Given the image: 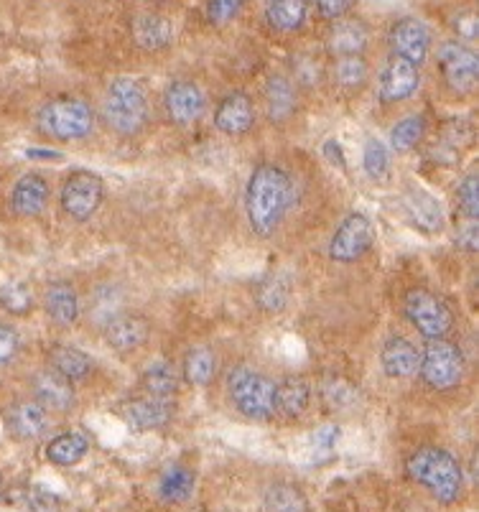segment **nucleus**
<instances>
[{"mask_svg": "<svg viewBox=\"0 0 479 512\" xmlns=\"http://www.w3.org/2000/svg\"><path fill=\"white\" fill-rule=\"evenodd\" d=\"M294 186L291 176L273 164L255 166L245 189V212L255 235L268 237L278 230L283 214L291 207Z\"/></svg>", "mask_w": 479, "mask_h": 512, "instance_id": "obj_1", "label": "nucleus"}, {"mask_svg": "<svg viewBox=\"0 0 479 512\" xmlns=\"http://www.w3.org/2000/svg\"><path fill=\"white\" fill-rule=\"evenodd\" d=\"M406 472L413 482L421 484L423 490H429L444 505L457 502L459 495H462V467H459V462L449 451L439 449V446H423V449H418L408 459Z\"/></svg>", "mask_w": 479, "mask_h": 512, "instance_id": "obj_2", "label": "nucleus"}, {"mask_svg": "<svg viewBox=\"0 0 479 512\" xmlns=\"http://www.w3.org/2000/svg\"><path fill=\"white\" fill-rule=\"evenodd\" d=\"M39 128L54 141H82L95 128V113L79 97H54L39 110Z\"/></svg>", "mask_w": 479, "mask_h": 512, "instance_id": "obj_3", "label": "nucleus"}, {"mask_svg": "<svg viewBox=\"0 0 479 512\" xmlns=\"http://www.w3.org/2000/svg\"><path fill=\"white\" fill-rule=\"evenodd\" d=\"M235 408L250 421H268L276 413V383L250 367H235L227 377Z\"/></svg>", "mask_w": 479, "mask_h": 512, "instance_id": "obj_4", "label": "nucleus"}, {"mask_svg": "<svg viewBox=\"0 0 479 512\" xmlns=\"http://www.w3.org/2000/svg\"><path fill=\"white\" fill-rule=\"evenodd\" d=\"M105 120L120 136H136L148 120L146 92L136 79L118 77L105 95Z\"/></svg>", "mask_w": 479, "mask_h": 512, "instance_id": "obj_5", "label": "nucleus"}, {"mask_svg": "<svg viewBox=\"0 0 479 512\" xmlns=\"http://www.w3.org/2000/svg\"><path fill=\"white\" fill-rule=\"evenodd\" d=\"M423 383L434 390H451L462 383L464 377V355L454 342L441 339H429L421 352L418 362Z\"/></svg>", "mask_w": 479, "mask_h": 512, "instance_id": "obj_6", "label": "nucleus"}, {"mask_svg": "<svg viewBox=\"0 0 479 512\" xmlns=\"http://www.w3.org/2000/svg\"><path fill=\"white\" fill-rule=\"evenodd\" d=\"M403 311H406V319L426 339L446 337L451 332V324H454V314L446 306V301L436 296L434 291H426V288L408 291L406 301H403Z\"/></svg>", "mask_w": 479, "mask_h": 512, "instance_id": "obj_7", "label": "nucleus"}, {"mask_svg": "<svg viewBox=\"0 0 479 512\" xmlns=\"http://www.w3.org/2000/svg\"><path fill=\"white\" fill-rule=\"evenodd\" d=\"M375 237H378V232H375V225L367 214H347L329 240V258L334 263H355L362 255L370 253Z\"/></svg>", "mask_w": 479, "mask_h": 512, "instance_id": "obj_8", "label": "nucleus"}, {"mask_svg": "<svg viewBox=\"0 0 479 512\" xmlns=\"http://www.w3.org/2000/svg\"><path fill=\"white\" fill-rule=\"evenodd\" d=\"M436 59H439L441 77L454 95H469L477 87V54L462 41H444Z\"/></svg>", "mask_w": 479, "mask_h": 512, "instance_id": "obj_9", "label": "nucleus"}, {"mask_svg": "<svg viewBox=\"0 0 479 512\" xmlns=\"http://www.w3.org/2000/svg\"><path fill=\"white\" fill-rule=\"evenodd\" d=\"M102 197H105V184H102L100 176L92 174V171H74L64 181L59 202L72 220L85 222L100 209Z\"/></svg>", "mask_w": 479, "mask_h": 512, "instance_id": "obj_10", "label": "nucleus"}, {"mask_svg": "<svg viewBox=\"0 0 479 512\" xmlns=\"http://www.w3.org/2000/svg\"><path fill=\"white\" fill-rule=\"evenodd\" d=\"M390 49H393L395 57L408 59L418 67V64L426 62L431 49V34L426 29V23L418 21V18L406 16L401 21H395L390 26Z\"/></svg>", "mask_w": 479, "mask_h": 512, "instance_id": "obj_11", "label": "nucleus"}, {"mask_svg": "<svg viewBox=\"0 0 479 512\" xmlns=\"http://www.w3.org/2000/svg\"><path fill=\"white\" fill-rule=\"evenodd\" d=\"M418 87H421V72L416 64L393 54L380 74V100L403 102L416 95Z\"/></svg>", "mask_w": 479, "mask_h": 512, "instance_id": "obj_12", "label": "nucleus"}, {"mask_svg": "<svg viewBox=\"0 0 479 512\" xmlns=\"http://www.w3.org/2000/svg\"><path fill=\"white\" fill-rule=\"evenodd\" d=\"M166 115L176 125H192L202 118L204 113V95L189 79H176L171 82L164 95Z\"/></svg>", "mask_w": 479, "mask_h": 512, "instance_id": "obj_13", "label": "nucleus"}, {"mask_svg": "<svg viewBox=\"0 0 479 512\" xmlns=\"http://www.w3.org/2000/svg\"><path fill=\"white\" fill-rule=\"evenodd\" d=\"M255 123V107L245 92H230L215 110V125L225 136H245Z\"/></svg>", "mask_w": 479, "mask_h": 512, "instance_id": "obj_14", "label": "nucleus"}, {"mask_svg": "<svg viewBox=\"0 0 479 512\" xmlns=\"http://www.w3.org/2000/svg\"><path fill=\"white\" fill-rule=\"evenodd\" d=\"M6 423L8 431H11L16 439H39V436L46 434V428H49V411H46L41 403H36V400H16V403L8 408Z\"/></svg>", "mask_w": 479, "mask_h": 512, "instance_id": "obj_15", "label": "nucleus"}, {"mask_svg": "<svg viewBox=\"0 0 479 512\" xmlns=\"http://www.w3.org/2000/svg\"><path fill=\"white\" fill-rule=\"evenodd\" d=\"M370 41V29L360 18H339L332 23V29L327 34V51L334 57H352V54H362Z\"/></svg>", "mask_w": 479, "mask_h": 512, "instance_id": "obj_16", "label": "nucleus"}, {"mask_svg": "<svg viewBox=\"0 0 479 512\" xmlns=\"http://www.w3.org/2000/svg\"><path fill=\"white\" fill-rule=\"evenodd\" d=\"M418 362H421V352L408 342L406 337H388L383 349H380V365L388 377L395 380H406L418 372Z\"/></svg>", "mask_w": 479, "mask_h": 512, "instance_id": "obj_17", "label": "nucleus"}, {"mask_svg": "<svg viewBox=\"0 0 479 512\" xmlns=\"http://www.w3.org/2000/svg\"><path fill=\"white\" fill-rule=\"evenodd\" d=\"M49 181L41 174H23L11 192V209L18 217H36L49 202Z\"/></svg>", "mask_w": 479, "mask_h": 512, "instance_id": "obj_18", "label": "nucleus"}, {"mask_svg": "<svg viewBox=\"0 0 479 512\" xmlns=\"http://www.w3.org/2000/svg\"><path fill=\"white\" fill-rule=\"evenodd\" d=\"M34 395L36 403H41L46 411L67 413L74 408L72 383L54 370H44L34 377Z\"/></svg>", "mask_w": 479, "mask_h": 512, "instance_id": "obj_19", "label": "nucleus"}, {"mask_svg": "<svg viewBox=\"0 0 479 512\" xmlns=\"http://www.w3.org/2000/svg\"><path fill=\"white\" fill-rule=\"evenodd\" d=\"M403 207H406V214L411 217L413 225L426 235H436L444 227V209L423 189H408L406 197H403Z\"/></svg>", "mask_w": 479, "mask_h": 512, "instance_id": "obj_20", "label": "nucleus"}, {"mask_svg": "<svg viewBox=\"0 0 479 512\" xmlns=\"http://www.w3.org/2000/svg\"><path fill=\"white\" fill-rule=\"evenodd\" d=\"M130 31L143 51H161L174 39V26L161 13H138L130 23Z\"/></svg>", "mask_w": 479, "mask_h": 512, "instance_id": "obj_21", "label": "nucleus"}, {"mask_svg": "<svg viewBox=\"0 0 479 512\" xmlns=\"http://www.w3.org/2000/svg\"><path fill=\"white\" fill-rule=\"evenodd\" d=\"M171 413L174 411H171L169 400L148 395V398L130 400L125 406V421L136 431H156L171 421Z\"/></svg>", "mask_w": 479, "mask_h": 512, "instance_id": "obj_22", "label": "nucleus"}, {"mask_svg": "<svg viewBox=\"0 0 479 512\" xmlns=\"http://www.w3.org/2000/svg\"><path fill=\"white\" fill-rule=\"evenodd\" d=\"M148 337V324L141 316H113L105 327V339L115 352H136Z\"/></svg>", "mask_w": 479, "mask_h": 512, "instance_id": "obj_23", "label": "nucleus"}, {"mask_svg": "<svg viewBox=\"0 0 479 512\" xmlns=\"http://www.w3.org/2000/svg\"><path fill=\"white\" fill-rule=\"evenodd\" d=\"M265 107L273 123H283L296 110V87L283 74H271L265 82Z\"/></svg>", "mask_w": 479, "mask_h": 512, "instance_id": "obj_24", "label": "nucleus"}, {"mask_svg": "<svg viewBox=\"0 0 479 512\" xmlns=\"http://www.w3.org/2000/svg\"><path fill=\"white\" fill-rule=\"evenodd\" d=\"M44 304L51 321L59 324V327H72L74 321L79 319V296L67 281L51 283V286L46 288Z\"/></svg>", "mask_w": 479, "mask_h": 512, "instance_id": "obj_25", "label": "nucleus"}, {"mask_svg": "<svg viewBox=\"0 0 479 512\" xmlns=\"http://www.w3.org/2000/svg\"><path fill=\"white\" fill-rule=\"evenodd\" d=\"M309 3L306 0H271L265 8V21L278 34H294L306 23Z\"/></svg>", "mask_w": 479, "mask_h": 512, "instance_id": "obj_26", "label": "nucleus"}, {"mask_svg": "<svg viewBox=\"0 0 479 512\" xmlns=\"http://www.w3.org/2000/svg\"><path fill=\"white\" fill-rule=\"evenodd\" d=\"M49 360L54 372H59L62 377H67L69 383H79L85 380L92 370V360L77 347H69V344H57V347L49 349Z\"/></svg>", "mask_w": 479, "mask_h": 512, "instance_id": "obj_27", "label": "nucleus"}, {"mask_svg": "<svg viewBox=\"0 0 479 512\" xmlns=\"http://www.w3.org/2000/svg\"><path fill=\"white\" fill-rule=\"evenodd\" d=\"M311 403V385L304 377H286L276 385V411L286 418H299Z\"/></svg>", "mask_w": 479, "mask_h": 512, "instance_id": "obj_28", "label": "nucleus"}, {"mask_svg": "<svg viewBox=\"0 0 479 512\" xmlns=\"http://www.w3.org/2000/svg\"><path fill=\"white\" fill-rule=\"evenodd\" d=\"M90 449V441L85 434L79 431H67V434H59L57 439H51L46 446V459L57 467H74L77 462H82Z\"/></svg>", "mask_w": 479, "mask_h": 512, "instance_id": "obj_29", "label": "nucleus"}, {"mask_svg": "<svg viewBox=\"0 0 479 512\" xmlns=\"http://www.w3.org/2000/svg\"><path fill=\"white\" fill-rule=\"evenodd\" d=\"M194 472L184 464H174L158 479V497L169 505H181L194 495Z\"/></svg>", "mask_w": 479, "mask_h": 512, "instance_id": "obj_30", "label": "nucleus"}, {"mask_svg": "<svg viewBox=\"0 0 479 512\" xmlns=\"http://www.w3.org/2000/svg\"><path fill=\"white\" fill-rule=\"evenodd\" d=\"M367 62L362 59V54H352V57H334L332 67V79L337 82L339 90L344 92H357L365 87L367 82Z\"/></svg>", "mask_w": 479, "mask_h": 512, "instance_id": "obj_31", "label": "nucleus"}, {"mask_svg": "<svg viewBox=\"0 0 479 512\" xmlns=\"http://www.w3.org/2000/svg\"><path fill=\"white\" fill-rule=\"evenodd\" d=\"M288 296H291V283L286 276H268L255 288V304L265 314H278V311L286 309Z\"/></svg>", "mask_w": 479, "mask_h": 512, "instance_id": "obj_32", "label": "nucleus"}, {"mask_svg": "<svg viewBox=\"0 0 479 512\" xmlns=\"http://www.w3.org/2000/svg\"><path fill=\"white\" fill-rule=\"evenodd\" d=\"M217 375V355L207 347L192 349L184 360V380L189 385H209Z\"/></svg>", "mask_w": 479, "mask_h": 512, "instance_id": "obj_33", "label": "nucleus"}, {"mask_svg": "<svg viewBox=\"0 0 479 512\" xmlns=\"http://www.w3.org/2000/svg\"><path fill=\"white\" fill-rule=\"evenodd\" d=\"M265 510L268 512H309L304 492L294 484L278 482L265 490Z\"/></svg>", "mask_w": 479, "mask_h": 512, "instance_id": "obj_34", "label": "nucleus"}, {"mask_svg": "<svg viewBox=\"0 0 479 512\" xmlns=\"http://www.w3.org/2000/svg\"><path fill=\"white\" fill-rule=\"evenodd\" d=\"M423 136H426V120H423V115H408V118L398 120L393 130H390V146H393V151L406 153L416 148L423 141Z\"/></svg>", "mask_w": 479, "mask_h": 512, "instance_id": "obj_35", "label": "nucleus"}, {"mask_svg": "<svg viewBox=\"0 0 479 512\" xmlns=\"http://www.w3.org/2000/svg\"><path fill=\"white\" fill-rule=\"evenodd\" d=\"M143 388L153 398L169 400L171 395L179 388V380H176L174 367L166 365V362H153L146 372H143Z\"/></svg>", "mask_w": 479, "mask_h": 512, "instance_id": "obj_36", "label": "nucleus"}, {"mask_svg": "<svg viewBox=\"0 0 479 512\" xmlns=\"http://www.w3.org/2000/svg\"><path fill=\"white\" fill-rule=\"evenodd\" d=\"M34 306V293L23 281H8L0 286V309L13 316L29 314Z\"/></svg>", "mask_w": 479, "mask_h": 512, "instance_id": "obj_37", "label": "nucleus"}, {"mask_svg": "<svg viewBox=\"0 0 479 512\" xmlns=\"http://www.w3.org/2000/svg\"><path fill=\"white\" fill-rule=\"evenodd\" d=\"M362 166L370 179H385L390 171V153L383 141L378 138H367L365 151H362Z\"/></svg>", "mask_w": 479, "mask_h": 512, "instance_id": "obj_38", "label": "nucleus"}, {"mask_svg": "<svg viewBox=\"0 0 479 512\" xmlns=\"http://www.w3.org/2000/svg\"><path fill=\"white\" fill-rule=\"evenodd\" d=\"M457 204L459 212H462V220H474L479 217V184L477 174L464 176L462 184L457 189Z\"/></svg>", "mask_w": 479, "mask_h": 512, "instance_id": "obj_39", "label": "nucleus"}, {"mask_svg": "<svg viewBox=\"0 0 479 512\" xmlns=\"http://www.w3.org/2000/svg\"><path fill=\"white\" fill-rule=\"evenodd\" d=\"M21 505L26 512H62L59 497L41 487H29L21 492Z\"/></svg>", "mask_w": 479, "mask_h": 512, "instance_id": "obj_40", "label": "nucleus"}, {"mask_svg": "<svg viewBox=\"0 0 479 512\" xmlns=\"http://www.w3.org/2000/svg\"><path fill=\"white\" fill-rule=\"evenodd\" d=\"M339 434H342L339 426H322L314 436H311V456H314L316 462H327L329 456L334 454Z\"/></svg>", "mask_w": 479, "mask_h": 512, "instance_id": "obj_41", "label": "nucleus"}, {"mask_svg": "<svg viewBox=\"0 0 479 512\" xmlns=\"http://www.w3.org/2000/svg\"><path fill=\"white\" fill-rule=\"evenodd\" d=\"M243 11V0H207V21L215 26H225V23L235 21L237 13Z\"/></svg>", "mask_w": 479, "mask_h": 512, "instance_id": "obj_42", "label": "nucleus"}, {"mask_svg": "<svg viewBox=\"0 0 479 512\" xmlns=\"http://www.w3.org/2000/svg\"><path fill=\"white\" fill-rule=\"evenodd\" d=\"M322 395L329 406H334V408L350 406L352 400H355V390H352L350 383H347V380H342V377H329V380H324Z\"/></svg>", "mask_w": 479, "mask_h": 512, "instance_id": "obj_43", "label": "nucleus"}, {"mask_svg": "<svg viewBox=\"0 0 479 512\" xmlns=\"http://www.w3.org/2000/svg\"><path fill=\"white\" fill-rule=\"evenodd\" d=\"M21 349V337H18L16 327L0 321V367H8L18 357Z\"/></svg>", "mask_w": 479, "mask_h": 512, "instance_id": "obj_44", "label": "nucleus"}, {"mask_svg": "<svg viewBox=\"0 0 479 512\" xmlns=\"http://www.w3.org/2000/svg\"><path fill=\"white\" fill-rule=\"evenodd\" d=\"M324 69L322 64L316 62L314 57H309V54H301L299 59L294 62V77L299 79V82H304V85H316L319 79H322Z\"/></svg>", "mask_w": 479, "mask_h": 512, "instance_id": "obj_45", "label": "nucleus"}, {"mask_svg": "<svg viewBox=\"0 0 479 512\" xmlns=\"http://www.w3.org/2000/svg\"><path fill=\"white\" fill-rule=\"evenodd\" d=\"M352 3H355V0H314L316 11L322 13L324 18H329V21H339V18L347 16Z\"/></svg>", "mask_w": 479, "mask_h": 512, "instance_id": "obj_46", "label": "nucleus"}, {"mask_svg": "<svg viewBox=\"0 0 479 512\" xmlns=\"http://www.w3.org/2000/svg\"><path fill=\"white\" fill-rule=\"evenodd\" d=\"M477 237H479L477 222H474V220H462V225H459L454 242H457V245L462 250H467V253H474V250H477Z\"/></svg>", "mask_w": 479, "mask_h": 512, "instance_id": "obj_47", "label": "nucleus"}, {"mask_svg": "<svg viewBox=\"0 0 479 512\" xmlns=\"http://www.w3.org/2000/svg\"><path fill=\"white\" fill-rule=\"evenodd\" d=\"M477 16L474 11H459L457 18H454V31L462 39H477Z\"/></svg>", "mask_w": 479, "mask_h": 512, "instance_id": "obj_48", "label": "nucleus"}, {"mask_svg": "<svg viewBox=\"0 0 479 512\" xmlns=\"http://www.w3.org/2000/svg\"><path fill=\"white\" fill-rule=\"evenodd\" d=\"M324 153H327V158H329V161H332L334 166H339V169H344L342 146H339L337 141H327V143H324Z\"/></svg>", "mask_w": 479, "mask_h": 512, "instance_id": "obj_49", "label": "nucleus"}, {"mask_svg": "<svg viewBox=\"0 0 479 512\" xmlns=\"http://www.w3.org/2000/svg\"><path fill=\"white\" fill-rule=\"evenodd\" d=\"M26 156H29V158H54V161H59V158H62V153H57V151H41V148H31V151H26Z\"/></svg>", "mask_w": 479, "mask_h": 512, "instance_id": "obj_50", "label": "nucleus"}, {"mask_svg": "<svg viewBox=\"0 0 479 512\" xmlns=\"http://www.w3.org/2000/svg\"><path fill=\"white\" fill-rule=\"evenodd\" d=\"M151 3H169V0H151Z\"/></svg>", "mask_w": 479, "mask_h": 512, "instance_id": "obj_51", "label": "nucleus"}]
</instances>
